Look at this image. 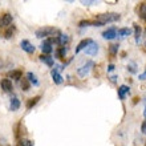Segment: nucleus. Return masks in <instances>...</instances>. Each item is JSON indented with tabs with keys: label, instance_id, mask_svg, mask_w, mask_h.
I'll list each match as a JSON object with an SVG mask.
<instances>
[{
	"label": "nucleus",
	"instance_id": "nucleus-15",
	"mask_svg": "<svg viewBox=\"0 0 146 146\" xmlns=\"http://www.w3.org/2000/svg\"><path fill=\"white\" fill-rule=\"evenodd\" d=\"M138 16L141 20H146V1H143V3H141V5H139L138 8Z\"/></svg>",
	"mask_w": 146,
	"mask_h": 146
},
{
	"label": "nucleus",
	"instance_id": "nucleus-14",
	"mask_svg": "<svg viewBox=\"0 0 146 146\" xmlns=\"http://www.w3.org/2000/svg\"><path fill=\"white\" fill-rule=\"evenodd\" d=\"M20 100L17 98V97H12L11 98V104H9V110H12V111H16L17 109L20 108Z\"/></svg>",
	"mask_w": 146,
	"mask_h": 146
},
{
	"label": "nucleus",
	"instance_id": "nucleus-2",
	"mask_svg": "<svg viewBox=\"0 0 146 146\" xmlns=\"http://www.w3.org/2000/svg\"><path fill=\"white\" fill-rule=\"evenodd\" d=\"M57 33H60V31H58L57 28H53V27H44V28H40V29H37L35 35H36V37L42 38V37H49V36H54V35H57Z\"/></svg>",
	"mask_w": 146,
	"mask_h": 146
},
{
	"label": "nucleus",
	"instance_id": "nucleus-18",
	"mask_svg": "<svg viewBox=\"0 0 146 146\" xmlns=\"http://www.w3.org/2000/svg\"><path fill=\"white\" fill-rule=\"evenodd\" d=\"M27 80L31 82V84H33L35 86H38V80H37V77H36L35 73H32V72H28L27 73Z\"/></svg>",
	"mask_w": 146,
	"mask_h": 146
},
{
	"label": "nucleus",
	"instance_id": "nucleus-3",
	"mask_svg": "<svg viewBox=\"0 0 146 146\" xmlns=\"http://www.w3.org/2000/svg\"><path fill=\"white\" fill-rule=\"evenodd\" d=\"M93 66H94V62H93L92 60H89V61H86L84 65L80 66V68L77 69V74H78L80 77H85L90 70H92Z\"/></svg>",
	"mask_w": 146,
	"mask_h": 146
},
{
	"label": "nucleus",
	"instance_id": "nucleus-30",
	"mask_svg": "<svg viewBox=\"0 0 146 146\" xmlns=\"http://www.w3.org/2000/svg\"><path fill=\"white\" fill-rule=\"evenodd\" d=\"M81 3L84 4V5H92V4H96V1H85V0H82Z\"/></svg>",
	"mask_w": 146,
	"mask_h": 146
},
{
	"label": "nucleus",
	"instance_id": "nucleus-23",
	"mask_svg": "<svg viewBox=\"0 0 146 146\" xmlns=\"http://www.w3.org/2000/svg\"><path fill=\"white\" fill-rule=\"evenodd\" d=\"M66 52H68V48H66V46H60L57 49V58H64Z\"/></svg>",
	"mask_w": 146,
	"mask_h": 146
},
{
	"label": "nucleus",
	"instance_id": "nucleus-34",
	"mask_svg": "<svg viewBox=\"0 0 146 146\" xmlns=\"http://www.w3.org/2000/svg\"><path fill=\"white\" fill-rule=\"evenodd\" d=\"M143 115L146 117V108H145V110H143Z\"/></svg>",
	"mask_w": 146,
	"mask_h": 146
},
{
	"label": "nucleus",
	"instance_id": "nucleus-29",
	"mask_svg": "<svg viewBox=\"0 0 146 146\" xmlns=\"http://www.w3.org/2000/svg\"><path fill=\"white\" fill-rule=\"evenodd\" d=\"M141 131H142L143 134H146V119L142 122V125H141Z\"/></svg>",
	"mask_w": 146,
	"mask_h": 146
},
{
	"label": "nucleus",
	"instance_id": "nucleus-6",
	"mask_svg": "<svg viewBox=\"0 0 146 146\" xmlns=\"http://www.w3.org/2000/svg\"><path fill=\"white\" fill-rule=\"evenodd\" d=\"M102 37L106 38V40H113L114 37H117V29L114 27L108 28L105 32H102Z\"/></svg>",
	"mask_w": 146,
	"mask_h": 146
},
{
	"label": "nucleus",
	"instance_id": "nucleus-25",
	"mask_svg": "<svg viewBox=\"0 0 146 146\" xmlns=\"http://www.w3.org/2000/svg\"><path fill=\"white\" fill-rule=\"evenodd\" d=\"M13 33H15V27H9L7 31L4 32V37H5V38H11L12 36H13Z\"/></svg>",
	"mask_w": 146,
	"mask_h": 146
},
{
	"label": "nucleus",
	"instance_id": "nucleus-17",
	"mask_svg": "<svg viewBox=\"0 0 146 146\" xmlns=\"http://www.w3.org/2000/svg\"><path fill=\"white\" fill-rule=\"evenodd\" d=\"M90 25H94V27H100L98 24L94 21V20H82L78 23V27L80 28H84V27H90Z\"/></svg>",
	"mask_w": 146,
	"mask_h": 146
},
{
	"label": "nucleus",
	"instance_id": "nucleus-11",
	"mask_svg": "<svg viewBox=\"0 0 146 146\" xmlns=\"http://www.w3.org/2000/svg\"><path fill=\"white\" fill-rule=\"evenodd\" d=\"M41 50L44 54H49L52 50H53V48H52V41L50 40H45V41L41 44Z\"/></svg>",
	"mask_w": 146,
	"mask_h": 146
},
{
	"label": "nucleus",
	"instance_id": "nucleus-27",
	"mask_svg": "<svg viewBox=\"0 0 146 146\" xmlns=\"http://www.w3.org/2000/svg\"><path fill=\"white\" fill-rule=\"evenodd\" d=\"M17 146H33V142L29 139H20Z\"/></svg>",
	"mask_w": 146,
	"mask_h": 146
},
{
	"label": "nucleus",
	"instance_id": "nucleus-33",
	"mask_svg": "<svg viewBox=\"0 0 146 146\" xmlns=\"http://www.w3.org/2000/svg\"><path fill=\"white\" fill-rule=\"evenodd\" d=\"M115 78H117V76H111L110 77V81H111V82H115Z\"/></svg>",
	"mask_w": 146,
	"mask_h": 146
},
{
	"label": "nucleus",
	"instance_id": "nucleus-7",
	"mask_svg": "<svg viewBox=\"0 0 146 146\" xmlns=\"http://www.w3.org/2000/svg\"><path fill=\"white\" fill-rule=\"evenodd\" d=\"M20 46H21V49L25 50L27 53H33L35 52V46L31 44V41H28V40H21V42H20Z\"/></svg>",
	"mask_w": 146,
	"mask_h": 146
},
{
	"label": "nucleus",
	"instance_id": "nucleus-28",
	"mask_svg": "<svg viewBox=\"0 0 146 146\" xmlns=\"http://www.w3.org/2000/svg\"><path fill=\"white\" fill-rule=\"evenodd\" d=\"M127 69L130 70L131 73H135V72H137V69H135V65H134V64H131V65H127Z\"/></svg>",
	"mask_w": 146,
	"mask_h": 146
},
{
	"label": "nucleus",
	"instance_id": "nucleus-5",
	"mask_svg": "<svg viewBox=\"0 0 146 146\" xmlns=\"http://www.w3.org/2000/svg\"><path fill=\"white\" fill-rule=\"evenodd\" d=\"M50 41H54V42H57L60 46H65L68 42H69V36L68 35H58L56 38H50Z\"/></svg>",
	"mask_w": 146,
	"mask_h": 146
},
{
	"label": "nucleus",
	"instance_id": "nucleus-19",
	"mask_svg": "<svg viewBox=\"0 0 146 146\" xmlns=\"http://www.w3.org/2000/svg\"><path fill=\"white\" fill-rule=\"evenodd\" d=\"M134 37H135V42L139 44V40H141V35H142V29L139 25H134Z\"/></svg>",
	"mask_w": 146,
	"mask_h": 146
},
{
	"label": "nucleus",
	"instance_id": "nucleus-26",
	"mask_svg": "<svg viewBox=\"0 0 146 146\" xmlns=\"http://www.w3.org/2000/svg\"><path fill=\"white\" fill-rule=\"evenodd\" d=\"M21 89H23L24 92H27V90H29V81L27 80V78H23V81H21Z\"/></svg>",
	"mask_w": 146,
	"mask_h": 146
},
{
	"label": "nucleus",
	"instance_id": "nucleus-13",
	"mask_svg": "<svg viewBox=\"0 0 146 146\" xmlns=\"http://www.w3.org/2000/svg\"><path fill=\"white\" fill-rule=\"evenodd\" d=\"M127 93H130V88H129L127 85H121L118 88V97L121 100H125V97H126Z\"/></svg>",
	"mask_w": 146,
	"mask_h": 146
},
{
	"label": "nucleus",
	"instance_id": "nucleus-31",
	"mask_svg": "<svg viewBox=\"0 0 146 146\" xmlns=\"http://www.w3.org/2000/svg\"><path fill=\"white\" fill-rule=\"evenodd\" d=\"M114 68H115V66L113 65V64H109V65H108V72H113V70H114Z\"/></svg>",
	"mask_w": 146,
	"mask_h": 146
},
{
	"label": "nucleus",
	"instance_id": "nucleus-20",
	"mask_svg": "<svg viewBox=\"0 0 146 146\" xmlns=\"http://www.w3.org/2000/svg\"><path fill=\"white\" fill-rule=\"evenodd\" d=\"M21 76H23L21 70H11V72L8 73V77H12L13 80H20Z\"/></svg>",
	"mask_w": 146,
	"mask_h": 146
},
{
	"label": "nucleus",
	"instance_id": "nucleus-9",
	"mask_svg": "<svg viewBox=\"0 0 146 146\" xmlns=\"http://www.w3.org/2000/svg\"><path fill=\"white\" fill-rule=\"evenodd\" d=\"M0 86H1V89H3L4 92H7V93L12 92V89H13L11 80H8V78H3V80L0 81Z\"/></svg>",
	"mask_w": 146,
	"mask_h": 146
},
{
	"label": "nucleus",
	"instance_id": "nucleus-1",
	"mask_svg": "<svg viewBox=\"0 0 146 146\" xmlns=\"http://www.w3.org/2000/svg\"><path fill=\"white\" fill-rule=\"evenodd\" d=\"M121 19V15L119 13H115V12H108V13H100V15L96 16V21L98 25H105L108 23H114V21H118Z\"/></svg>",
	"mask_w": 146,
	"mask_h": 146
},
{
	"label": "nucleus",
	"instance_id": "nucleus-32",
	"mask_svg": "<svg viewBox=\"0 0 146 146\" xmlns=\"http://www.w3.org/2000/svg\"><path fill=\"white\" fill-rule=\"evenodd\" d=\"M146 78V72L143 73V74H141V76H139V80H145Z\"/></svg>",
	"mask_w": 146,
	"mask_h": 146
},
{
	"label": "nucleus",
	"instance_id": "nucleus-21",
	"mask_svg": "<svg viewBox=\"0 0 146 146\" xmlns=\"http://www.w3.org/2000/svg\"><path fill=\"white\" fill-rule=\"evenodd\" d=\"M117 35H119L121 37H126V36H130V35H131V29H130V28H121V29H118Z\"/></svg>",
	"mask_w": 146,
	"mask_h": 146
},
{
	"label": "nucleus",
	"instance_id": "nucleus-22",
	"mask_svg": "<svg viewBox=\"0 0 146 146\" xmlns=\"http://www.w3.org/2000/svg\"><path fill=\"white\" fill-rule=\"evenodd\" d=\"M40 98H41L40 96H36V97H33V98H31V100H28L27 109H32V108H33V106H35V105L38 102V100H40Z\"/></svg>",
	"mask_w": 146,
	"mask_h": 146
},
{
	"label": "nucleus",
	"instance_id": "nucleus-12",
	"mask_svg": "<svg viewBox=\"0 0 146 146\" xmlns=\"http://www.w3.org/2000/svg\"><path fill=\"white\" fill-rule=\"evenodd\" d=\"M92 41H93L92 38H84V40H81V41L78 42V45L76 46V53H78V52H81L82 49H85Z\"/></svg>",
	"mask_w": 146,
	"mask_h": 146
},
{
	"label": "nucleus",
	"instance_id": "nucleus-24",
	"mask_svg": "<svg viewBox=\"0 0 146 146\" xmlns=\"http://www.w3.org/2000/svg\"><path fill=\"white\" fill-rule=\"evenodd\" d=\"M118 44H111L110 46H109V53L111 54V56H115V54L118 53Z\"/></svg>",
	"mask_w": 146,
	"mask_h": 146
},
{
	"label": "nucleus",
	"instance_id": "nucleus-10",
	"mask_svg": "<svg viewBox=\"0 0 146 146\" xmlns=\"http://www.w3.org/2000/svg\"><path fill=\"white\" fill-rule=\"evenodd\" d=\"M50 74H52V80H53L54 84H57V85L62 84V81H64V80H62V76L60 74V72H58L56 68H54V69H52Z\"/></svg>",
	"mask_w": 146,
	"mask_h": 146
},
{
	"label": "nucleus",
	"instance_id": "nucleus-8",
	"mask_svg": "<svg viewBox=\"0 0 146 146\" xmlns=\"http://www.w3.org/2000/svg\"><path fill=\"white\" fill-rule=\"evenodd\" d=\"M85 52H86V54H90V56L97 54V52H98V44L94 42V41H92L86 48H85Z\"/></svg>",
	"mask_w": 146,
	"mask_h": 146
},
{
	"label": "nucleus",
	"instance_id": "nucleus-4",
	"mask_svg": "<svg viewBox=\"0 0 146 146\" xmlns=\"http://www.w3.org/2000/svg\"><path fill=\"white\" fill-rule=\"evenodd\" d=\"M12 21H13V17H12L11 13H4V15L0 16V28L11 27Z\"/></svg>",
	"mask_w": 146,
	"mask_h": 146
},
{
	"label": "nucleus",
	"instance_id": "nucleus-16",
	"mask_svg": "<svg viewBox=\"0 0 146 146\" xmlns=\"http://www.w3.org/2000/svg\"><path fill=\"white\" fill-rule=\"evenodd\" d=\"M40 60H41L42 62H45L48 66H53V64H54L53 58L50 57L49 54H41V56H40Z\"/></svg>",
	"mask_w": 146,
	"mask_h": 146
}]
</instances>
